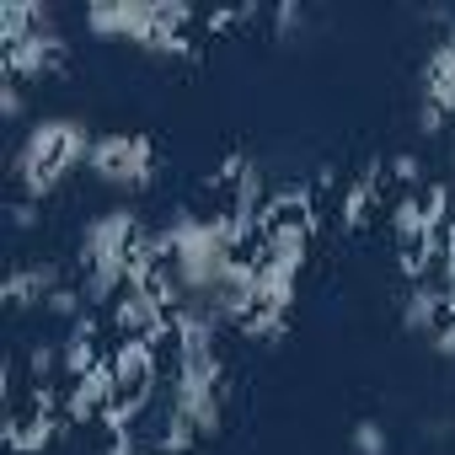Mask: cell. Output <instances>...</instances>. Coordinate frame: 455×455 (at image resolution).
<instances>
[{
    "label": "cell",
    "instance_id": "30bf717a",
    "mask_svg": "<svg viewBox=\"0 0 455 455\" xmlns=\"http://www.w3.org/2000/svg\"><path fill=\"white\" fill-rule=\"evenodd\" d=\"M370 198H375V177L354 182V188H348V198H343V220H348V225H359V220H364V209H370Z\"/></svg>",
    "mask_w": 455,
    "mask_h": 455
},
{
    "label": "cell",
    "instance_id": "6da1fadb",
    "mask_svg": "<svg viewBox=\"0 0 455 455\" xmlns=\"http://www.w3.org/2000/svg\"><path fill=\"white\" fill-rule=\"evenodd\" d=\"M188 22H198V12L172 6V0H97V6H86L92 33L140 44L150 54H188V38H182Z\"/></svg>",
    "mask_w": 455,
    "mask_h": 455
},
{
    "label": "cell",
    "instance_id": "5bb4252c",
    "mask_svg": "<svg viewBox=\"0 0 455 455\" xmlns=\"http://www.w3.org/2000/svg\"><path fill=\"white\" fill-rule=\"evenodd\" d=\"M12 225H17V231L38 225V204H33V198H17V204H12Z\"/></svg>",
    "mask_w": 455,
    "mask_h": 455
},
{
    "label": "cell",
    "instance_id": "3957f363",
    "mask_svg": "<svg viewBox=\"0 0 455 455\" xmlns=\"http://www.w3.org/2000/svg\"><path fill=\"white\" fill-rule=\"evenodd\" d=\"M86 166H92L102 182L134 193V188H145L150 172H156V145H150L145 134H97Z\"/></svg>",
    "mask_w": 455,
    "mask_h": 455
},
{
    "label": "cell",
    "instance_id": "7c38bea8",
    "mask_svg": "<svg viewBox=\"0 0 455 455\" xmlns=\"http://www.w3.org/2000/svg\"><path fill=\"white\" fill-rule=\"evenodd\" d=\"M354 450L359 455H386V428L380 423H359L354 428Z\"/></svg>",
    "mask_w": 455,
    "mask_h": 455
},
{
    "label": "cell",
    "instance_id": "4fadbf2b",
    "mask_svg": "<svg viewBox=\"0 0 455 455\" xmlns=\"http://www.w3.org/2000/svg\"><path fill=\"white\" fill-rule=\"evenodd\" d=\"M22 108H28L22 81H6V86H0V113H6V118H22Z\"/></svg>",
    "mask_w": 455,
    "mask_h": 455
},
{
    "label": "cell",
    "instance_id": "52a82bcc",
    "mask_svg": "<svg viewBox=\"0 0 455 455\" xmlns=\"http://www.w3.org/2000/svg\"><path fill=\"white\" fill-rule=\"evenodd\" d=\"M402 327L407 332H439L444 327V290L434 284V279H418L412 290H407V300H402Z\"/></svg>",
    "mask_w": 455,
    "mask_h": 455
},
{
    "label": "cell",
    "instance_id": "8fae6325",
    "mask_svg": "<svg viewBox=\"0 0 455 455\" xmlns=\"http://www.w3.org/2000/svg\"><path fill=\"white\" fill-rule=\"evenodd\" d=\"M242 332H247V338H258V343H274V338L284 332V316H279V311H252Z\"/></svg>",
    "mask_w": 455,
    "mask_h": 455
},
{
    "label": "cell",
    "instance_id": "9c48e42d",
    "mask_svg": "<svg viewBox=\"0 0 455 455\" xmlns=\"http://www.w3.org/2000/svg\"><path fill=\"white\" fill-rule=\"evenodd\" d=\"M54 434H60V418H54V412L6 418V450H12V455H38V450H49Z\"/></svg>",
    "mask_w": 455,
    "mask_h": 455
},
{
    "label": "cell",
    "instance_id": "9a60e30c",
    "mask_svg": "<svg viewBox=\"0 0 455 455\" xmlns=\"http://www.w3.org/2000/svg\"><path fill=\"white\" fill-rule=\"evenodd\" d=\"M391 177L412 188V182H418V161H412V156H396V166H391Z\"/></svg>",
    "mask_w": 455,
    "mask_h": 455
},
{
    "label": "cell",
    "instance_id": "2e32d148",
    "mask_svg": "<svg viewBox=\"0 0 455 455\" xmlns=\"http://www.w3.org/2000/svg\"><path fill=\"white\" fill-rule=\"evenodd\" d=\"M274 22H279V28H295V22H306V17H300V6H279Z\"/></svg>",
    "mask_w": 455,
    "mask_h": 455
},
{
    "label": "cell",
    "instance_id": "ba28073f",
    "mask_svg": "<svg viewBox=\"0 0 455 455\" xmlns=\"http://www.w3.org/2000/svg\"><path fill=\"white\" fill-rule=\"evenodd\" d=\"M423 81H428V108H439V113L455 124V38H444V44L434 49Z\"/></svg>",
    "mask_w": 455,
    "mask_h": 455
},
{
    "label": "cell",
    "instance_id": "7a4b0ae2",
    "mask_svg": "<svg viewBox=\"0 0 455 455\" xmlns=\"http://www.w3.org/2000/svg\"><path fill=\"white\" fill-rule=\"evenodd\" d=\"M108 327L118 332V343H129V338H140V343H166V332H172V306H166V295H161V284L156 279H129V290L113 300V311H108Z\"/></svg>",
    "mask_w": 455,
    "mask_h": 455
},
{
    "label": "cell",
    "instance_id": "277c9868",
    "mask_svg": "<svg viewBox=\"0 0 455 455\" xmlns=\"http://www.w3.org/2000/svg\"><path fill=\"white\" fill-rule=\"evenodd\" d=\"M140 236H145V231H140V220H134V209H129V204L102 209L97 220H86V231H81V268L129 258Z\"/></svg>",
    "mask_w": 455,
    "mask_h": 455
},
{
    "label": "cell",
    "instance_id": "8992f818",
    "mask_svg": "<svg viewBox=\"0 0 455 455\" xmlns=\"http://www.w3.org/2000/svg\"><path fill=\"white\" fill-rule=\"evenodd\" d=\"M65 279H60V268L54 263H17L12 274H6V306L12 311H28V306H49V295L60 290Z\"/></svg>",
    "mask_w": 455,
    "mask_h": 455
},
{
    "label": "cell",
    "instance_id": "5b68a950",
    "mask_svg": "<svg viewBox=\"0 0 455 455\" xmlns=\"http://www.w3.org/2000/svg\"><path fill=\"white\" fill-rule=\"evenodd\" d=\"M0 60H6V81H33V76L60 70V60H65V38H60L54 22H44L38 33H28L22 44H12Z\"/></svg>",
    "mask_w": 455,
    "mask_h": 455
}]
</instances>
